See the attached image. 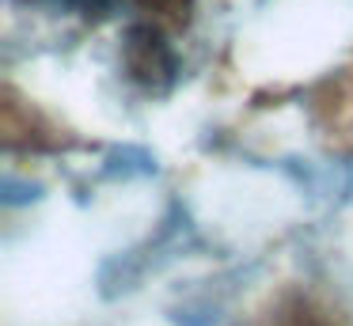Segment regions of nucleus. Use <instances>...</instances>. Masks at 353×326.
Segmentation results:
<instances>
[{
    "instance_id": "f257e3e1",
    "label": "nucleus",
    "mask_w": 353,
    "mask_h": 326,
    "mask_svg": "<svg viewBox=\"0 0 353 326\" xmlns=\"http://www.w3.org/2000/svg\"><path fill=\"white\" fill-rule=\"evenodd\" d=\"M125 68L137 83L145 88H163L175 76V57H171L168 42L160 38L156 27H133L125 38Z\"/></svg>"
},
{
    "instance_id": "f03ea898",
    "label": "nucleus",
    "mask_w": 353,
    "mask_h": 326,
    "mask_svg": "<svg viewBox=\"0 0 353 326\" xmlns=\"http://www.w3.org/2000/svg\"><path fill=\"white\" fill-rule=\"evenodd\" d=\"M266 326H338V323L327 315V311L312 307L307 300H296V303H289V307L277 311Z\"/></svg>"
},
{
    "instance_id": "7ed1b4c3",
    "label": "nucleus",
    "mask_w": 353,
    "mask_h": 326,
    "mask_svg": "<svg viewBox=\"0 0 353 326\" xmlns=\"http://www.w3.org/2000/svg\"><path fill=\"white\" fill-rule=\"evenodd\" d=\"M137 8H141V12H148L152 19H160V23H171V27H179V23H186V19H190L194 0H137Z\"/></svg>"
},
{
    "instance_id": "20e7f679",
    "label": "nucleus",
    "mask_w": 353,
    "mask_h": 326,
    "mask_svg": "<svg viewBox=\"0 0 353 326\" xmlns=\"http://www.w3.org/2000/svg\"><path fill=\"white\" fill-rule=\"evenodd\" d=\"M34 4L57 8V12H80V15H99L110 8V0H34Z\"/></svg>"
}]
</instances>
